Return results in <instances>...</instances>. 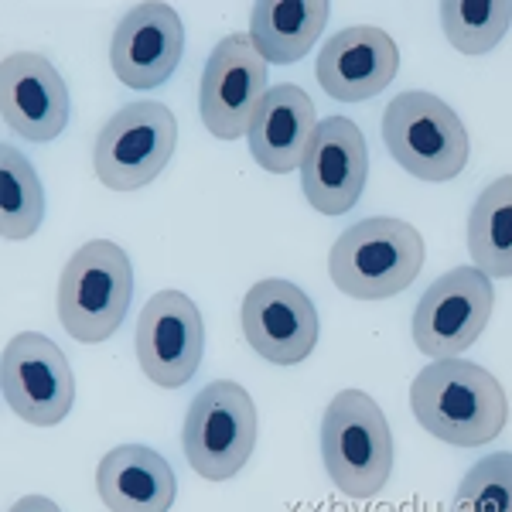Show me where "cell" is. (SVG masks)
<instances>
[{
  "instance_id": "obj_2",
  "label": "cell",
  "mask_w": 512,
  "mask_h": 512,
  "mask_svg": "<svg viewBox=\"0 0 512 512\" xmlns=\"http://www.w3.org/2000/svg\"><path fill=\"white\" fill-rule=\"evenodd\" d=\"M424 239L410 222L373 216L345 229L328 253V274L355 301H386L407 291L424 267Z\"/></svg>"
},
{
  "instance_id": "obj_3",
  "label": "cell",
  "mask_w": 512,
  "mask_h": 512,
  "mask_svg": "<svg viewBox=\"0 0 512 512\" xmlns=\"http://www.w3.org/2000/svg\"><path fill=\"white\" fill-rule=\"evenodd\" d=\"M321 458L349 499H373L393 472V434L383 407L362 390H342L321 417Z\"/></svg>"
},
{
  "instance_id": "obj_8",
  "label": "cell",
  "mask_w": 512,
  "mask_h": 512,
  "mask_svg": "<svg viewBox=\"0 0 512 512\" xmlns=\"http://www.w3.org/2000/svg\"><path fill=\"white\" fill-rule=\"evenodd\" d=\"M0 386L11 414L31 427H55L76 403V379L59 345L41 332H21L4 345Z\"/></svg>"
},
{
  "instance_id": "obj_19",
  "label": "cell",
  "mask_w": 512,
  "mask_h": 512,
  "mask_svg": "<svg viewBox=\"0 0 512 512\" xmlns=\"http://www.w3.org/2000/svg\"><path fill=\"white\" fill-rule=\"evenodd\" d=\"M328 14L325 0H260L250 14V41L267 65L301 62L325 31Z\"/></svg>"
},
{
  "instance_id": "obj_13",
  "label": "cell",
  "mask_w": 512,
  "mask_h": 512,
  "mask_svg": "<svg viewBox=\"0 0 512 512\" xmlns=\"http://www.w3.org/2000/svg\"><path fill=\"white\" fill-rule=\"evenodd\" d=\"M366 178L369 151L362 130L349 117L321 120L301 164V188L311 209L321 216H342L359 202Z\"/></svg>"
},
{
  "instance_id": "obj_5",
  "label": "cell",
  "mask_w": 512,
  "mask_h": 512,
  "mask_svg": "<svg viewBox=\"0 0 512 512\" xmlns=\"http://www.w3.org/2000/svg\"><path fill=\"white\" fill-rule=\"evenodd\" d=\"M390 158L420 181H451L468 164V130L444 99L410 89L390 99L383 113Z\"/></svg>"
},
{
  "instance_id": "obj_4",
  "label": "cell",
  "mask_w": 512,
  "mask_h": 512,
  "mask_svg": "<svg viewBox=\"0 0 512 512\" xmlns=\"http://www.w3.org/2000/svg\"><path fill=\"white\" fill-rule=\"evenodd\" d=\"M134 301V267L123 246L93 239L69 256L59 277V321L76 342H106Z\"/></svg>"
},
{
  "instance_id": "obj_12",
  "label": "cell",
  "mask_w": 512,
  "mask_h": 512,
  "mask_svg": "<svg viewBox=\"0 0 512 512\" xmlns=\"http://www.w3.org/2000/svg\"><path fill=\"white\" fill-rule=\"evenodd\" d=\"M318 311L291 280H260L243 297V335L274 366L304 362L318 345Z\"/></svg>"
},
{
  "instance_id": "obj_7",
  "label": "cell",
  "mask_w": 512,
  "mask_h": 512,
  "mask_svg": "<svg viewBox=\"0 0 512 512\" xmlns=\"http://www.w3.org/2000/svg\"><path fill=\"white\" fill-rule=\"evenodd\" d=\"M178 144V120L164 103L140 99L103 123L93 147V168L113 192H137L168 168Z\"/></svg>"
},
{
  "instance_id": "obj_1",
  "label": "cell",
  "mask_w": 512,
  "mask_h": 512,
  "mask_svg": "<svg viewBox=\"0 0 512 512\" xmlns=\"http://www.w3.org/2000/svg\"><path fill=\"white\" fill-rule=\"evenodd\" d=\"M410 407L427 434L454 448H482L506 431L509 420L502 383L468 359H437L420 369Z\"/></svg>"
},
{
  "instance_id": "obj_14",
  "label": "cell",
  "mask_w": 512,
  "mask_h": 512,
  "mask_svg": "<svg viewBox=\"0 0 512 512\" xmlns=\"http://www.w3.org/2000/svg\"><path fill=\"white\" fill-rule=\"evenodd\" d=\"M0 110L4 123L31 144H48L69 123V89L41 52L7 55L0 65Z\"/></svg>"
},
{
  "instance_id": "obj_9",
  "label": "cell",
  "mask_w": 512,
  "mask_h": 512,
  "mask_svg": "<svg viewBox=\"0 0 512 512\" xmlns=\"http://www.w3.org/2000/svg\"><path fill=\"white\" fill-rule=\"evenodd\" d=\"M492 277L478 267H454L437 277L414 311V345L431 359H458L492 318Z\"/></svg>"
},
{
  "instance_id": "obj_23",
  "label": "cell",
  "mask_w": 512,
  "mask_h": 512,
  "mask_svg": "<svg viewBox=\"0 0 512 512\" xmlns=\"http://www.w3.org/2000/svg\"><path fill=\"white\" fill-rule=\"evenodd\" d=\"M451 512H512V451H499L468 468Z\"/></svg>"
},
{
  "instance_id": "obj_15",
  "label": "cell",
  "mask_w": 512,
  "mask_h": 512,
  "mask_svg": "<svg viewBox=\"0 0 512 512\" xmlns=\"http://www.w3.org/2000/svg\"><path fill=\"white\" fill-rule=\"evenodd\" d=\"M185 52V24L168 4H140L110 41L113 76L130 89H158L178 69Z\"/></svg>"
},
{
  "instance_id": "obj_6",
  "label": "cell",
  "mask_w": 512,
  "mask_h": 512,
  "mask_svg": "<svg viewBox=\"0 0 512 512\" xmlns=\"http://www.w3.org/2000/svg\"><path fill=\"white\" fill-rule=\"evenodd\" d=\"M188 465L209 482L239 475L256 448V407L233 379H216L192 400L181 431Z\"/></svg>"
},
{
  "instance_id": "obj_10",
  "label": "cell",
  "mask_w": 512,
  "mask_h": 512,
  "mask_svg": "<svg viewBox=\"0 0 512 512\" xmlns=\"http://www.w3.org/2000/svg\"><path fill=\"white\" fill-rule=\"evenodd\" d=\"M267 86V59L253 48L250 35H226L212 48L202 72L198 110L212 137L236 140L250 134Z\"/></svg>"
},
{
  "instance_id": "obj_18",
  "label": "cell",
  "mask_w": 512,
  "mask_h": 512,
  "mask_svg": "<svg viewBox=\"0 0 512 512\" xmlns=\"http://www.w3.org/2000/svg\"><path fill=\"white\" fill-rule=\"evenodd\" d=\"M96 489L110 512H168L178 482L164 454L144 444H120L99 461Z\"/></svg>"
},
{
  "instance_id": "obj_21",
  "label": "cell",
  "mask_w": 512,
  "mask_h": 512,
  "mask_svg": "<svg viewBox=\"0 0 512 512\" xmlns=\"http://www.w3.org/2000/svg\"><path fill=\"white\" fill-rule=\"evenodd\" d=\"M45 219V188L18 147H0V233L7 243H21L38 233Z\"/></svg>"
},
{
  "instance_id": "obj_16",
  "label": "cell",
  "mask_w": 512,
  "mask_h": 512,
  "mask_svg": "<svg viewBox=\"0 0 512 512\" xmlns=\"http://www.w3.org/2000/svg\"><path fill=\"white\" fill-rule=\"evenodd\" d=\"M400 69V48L376 24H352L325 41L318 55V82L338 103H362L383 93Z\"/></svg>"
},
{
  "instance_id": "obj_24",
  "label": "cell",
  "mask_w": 512,
  "mask_h": 512,
  "mask_svg": "<svg viewBox=\"0 0 512 512\" xmlns=\"http://www.w3.org/2000/svg\"><path fill=\"white\" fill-rule=\"evenodd\" d=\"M7 512H62V509L52 499H45V495H24Z\"/></svg>"
},
{
  "instance_id": "obj_17",
  "label": "cell",
  "mask_w": 512,
  "mask_h": 512,
  "mask_svg": "<svg viewBox=\"0 0 512 512\" xmlns=\"http://www.w3.org/2000/svg\"><path fill=\"white\" fill-rule=\"evenodd\" d=\"M318 130V113L311 96L301 86L280 82L270 86L260 110L250 123V154L270 175H287L301 168L308 158V147Z\"/></svg>"
},
{
  "instance_id": "obj_22",
  "label": "cell",
  "mask_w": 512,
  "mask_h": 512,
  "mask_svg": "<svg viewBox=\"0 0 512 512\" xmlns=\"http://www.w3.org/2000/svg\"><path fill=\"white\" fill-rule=\"evenodd\" d=\"M444 35L461 55H485L512 24L509 0H448L441 4Z\"/></svg>"
},
{
  "instance_id": "obj_20",
  "label": "cell",
  "mask_w": 512,
  "mask_h": 512,
  "mask_svg": "<svg viewBox=\"0 0 512 512\" xmlns=\"http://www.w3.org/2000/svg\"><path fill=\"white\" fill-rule=\"evenodd\" d=\"M468 253L485 277H512V175L495 178L468 216Z\"/></svg>"
},
{
  "instance_id": "obj_11",
  "label": "cell",
  "mask_w": 512,
  "mask_h": 512,
  "mask_svg": "<svg viewBox=\"0 0 512 512\" xmlns=\"http://www.w3.org/2000/svg\"><path fill=\"white\" fill-rule=\"evenodd\" d=\"M137 362L151 383L178 390L198 373L205 325L195 301L181 291H161L144 304L137 321Z\"/></svg>"
}]
</instances>
